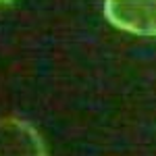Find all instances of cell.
<instances>
[{
  "mask_svg": "<svg viewBox=\"0 0 156 156\" xmlns=\"http://www.w3.org/2000/svg\"><path fill=\"white\" fill-rule=\"evenodd\" d=\"M0 156H48L37 129L23 119H0Z\"/></svg>",
  "mask_w": 156,
  "mask_h": 156,
  "instance_id": "cell-2",
  "label": "cell"
},
{
  "mask_svg": "<svg viewBox=\"0 0 156 156\" xmlns=\"http://www.w3.org/2000/svg\"><path fill=\"white\" fill-rule=\"evenodd\" d=\"M108 21L125 31L156 36V0H106Z\"/></svg>",
  "mask_w": 156,
  "mask_h": 156,
  "instance_id": "cell-1",
  "label": "cell"
}]
</instances>
